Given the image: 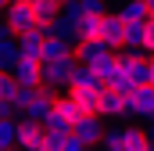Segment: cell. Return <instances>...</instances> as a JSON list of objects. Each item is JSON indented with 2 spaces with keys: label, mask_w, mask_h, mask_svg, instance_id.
I'll list each match as a JSON object with an SVG mask.
<instances>
[{
  "label": "cell",
  "mask_w": 154,
  "mask_h": 151,
  "mask_svg": "<svg viewBox=\"0 0 154 151\" xmlns=\"http://www.w3.org/2000/svg\"><path fill=\"white\" fill-rule=\"evenodd\" d=\"M54 101H57V90H50L47 83L43 86H22V94H18V108L32 122H47L54 112Z\"/></svg>",
  "instance_id": "1"
},
{
  "label": "cell",
  "mask_w": 154,
  "mask_h": 151,
  "mask_svg": "<svg viewBox=\"0 0 154 151\" xmlns=\"http://www.w3.org/2000/svg\"><path fill=\"white\" fill-rule=\"evenodd\" d=\"M79 69H82V65H79L75 58H61V61H47V65H43V83H47L50 90H68Z\"/></svg>",
  "instance_id": "2"
},
{
  "label": "cell",
  "mask_w": 154,
  "mask_h": 151,
  "mask_svg": "<svg viewBox=\"0 0 154 151\" xmlns=\"http://www.w3.org/2000/svg\"><path fill=\"white\" fill-rule=\"evenodd\" d=\"M4 22H7V29H11L14 36H25V33L39 29V18H36V11H32L29 0H22V4H7Z\"/></svg>",
  "instance_id": "3"
},
{
  "label": "cell",
  "mask_w": 154,
  "mask_h": 151,
  "mask_svg": "<svg viewBox=\"0 0 154 151\" xmlns=\"http://www.w3.org/2000/svg\"><path fill=\"white\" fill-rule=\"evenodd\" d=\"M118 58H122V72L136 86H151V58H143V50H118Z\"/></svg>",
  "instance_id": "4"
},
{
  "label": "cell",
  "mask_w": 154,
  "mask_h": 151,
  "mask_svg": "<svg viewBox=\"0 0 154 151\" xmlns=\"http://www.w3.org/2000/svg\"><path fill=\"white\" fill-rule=\"evenodd\" d=\"M47 40H50V25H39V29H32V33L18 36V50H22V58H29V61H43Z\"/></svg>",
  "instance_id": "5"
},
{
  "label": "cell",
  "mask_w": 154,
  "mask_h": 151,
  "mask_svg": "<svg viewBox=\"0 0 154 151\" xmlns=\"http://www.w3.org/2000/svg\"><path fill=\"white\" fill-rule=\"evenodd\" d=\"M43 140H47L43 122H32V119H22L18 122V151H47Z\"/></svg>",
  "instance_id": "6"
},
{
  "label": "cell",
  "mask_w": 154,
  "mask_h": 151,
  "mask_svg": "<svg viewBox=\"0 0 154 151\" xmlns=\"http://www.w3.org/2000/svg\"><path fill=\"white\" fill-rule=\"evenodd\" d=\"M100 43L108 50H122L125 47V18L122 14H104V25H100Z\"/></svg>",
  "instance_id": "7"
},
{
  "label": "cell",
  "mask_w": 154,
  "mask_h": 151,
  "mask_svg": "<svg viewBox=\"0 0 154 151\" xmlns=\"http://www.w3.org/2000/svg\"><path fill=\"white\" fill-rule=\"evenodd\" d=\"M22 61L18 36L7 29V22H0V72H14V65Z\"/></svg>",
  "instance_id": "8"
},
{
  "label": "cell",
  "mask_w": 154,
  "mask_h": 151,
  "mask_svg": "<svg viewBox=\"0 0 154 151\" xmlns=\"http://www.w3.org/2000/svg\"><path fill=\"white\" fill-rule=\"evenodd\" d=\"M72 133H75L79 140L86 144V151H90V148H97V144L104 140V133H108V130H104V115H86V119L79 122Z\"/></svg>",
  "instance_id": "9"
},
{
  "label": "cell",
  "mask_w": 154,
  "mask_h": 151,
  "mask_svg": "<svg viewBox=\"0 0 154 151\" xmlns=\"http://www.w3.org/2000/svg\"><path fill=\"white\" fill-rule=\"evenodd\" d=\"M125 112H133V101L122 97L111 86H104V94H100V115H104V119H122Z\"/></svg>",
  "instance_id": "10"
},
{
  "label": "cell",
  "mask_w": 154,
  "mask_h": 151,
  "mask_svg": "<svg viewBox=\"0 0 154 151\" xmlns=\"http://www.w3.org/2000/svg\"><path fill=\"white\" fill-rule=\"evenodd\" d=\"M65 94H68L86 115H100V94H104V86H86V90L72 86V90H65Z\"/></svg>",
  "instance_id": "11"
},
{
  "label": "cell",
  "mask_w": 154,
  "mask_h": 151,
  "mask_svg": "<svg viewBox=\"0 0 154 151\" xmlns=\"http://www.w3.org/2000/svg\"><path fill=\"white\" fill-rule=\"evenodd\" d=\"M93 72H97V79H100L104 86H111L115 79H122V58H118V50H108V54L93 65Z\"/></svg>",
  "instance_id": "12"
},
{
  "label": "cell",
  "mask_w": 154,
  "mask_h": 151,
  "mask_svg": "<svg viewBox=\"0 0 154 151\" xmlns=\"http://www.w3.org/2000/svg\"><path fill=\"white\" fill-rule=\"evenodd\" d=\"M14 79H18V86H43V61L22 58L14 65Z\"/></svg>",
  "instance_id": "13"
},
{
  "label": "cell",
  "mask_w": 154,
  "mask_h": 151,
  "mask_svg": "<svg viewBox=\"0 0 154 151\" xmlns=\"http://www.w3.org/2000/svg\"><path fill=\"white\" fill-rule=\"evenodd\" d=\"M108 54V47L104 43H90V40H79V47H75V61L82 65V69H93L100 58Z\"/></svg>",
  "instance_id": "14"
},
{
  "label": "cell",
  "mask_w": 154,
  "mask_h": 151,
  "mask_svg": "<svg viewBox=\"0 0 154 151\" xmlns=\"http://www.w3.org/2000/svg\"><path fill=\"white\" fill-rule=\"evenodd\" d=\"M118 14L125 18V25H147V22H151V7H147L143 0H125Z\"/></svg>",
  "instance_id": "15"
},
{
  "label": "cell",
  "mask_w": 154,
  "mask_h": 151,
  "mask_svg": "<svg viewBox=\"0 0 154 151\" xmlns=\"http://www.w3.org/2000/svg\"><path fill=\"white\" fill-rule=\"evenodd\" d=\"M133 115L136 119H154V86H140L136 97H133Z\"/></svg>",
  "instance_id": "16"
},
{
  "label": "cell",
  "mask_w": 154,
  "mask_h": 151,
  "mask_svg": "<svg viewBox=\"0 0 154 151\" xmlns=\"http://www.w3.org/2000/svg\"><path fill=\"white\" fill-rule=\"evenodd\" d=\"M29 4H32V11H36L39 25L57 22V18H61V11H65V4H61V0H29Z\"/></svg>",
  "instance_id": "17"
},
{
  "label": "cell",
  "mask_w": 154,
  "mask_h": 151,
  "mask_svg": "<svg viewBox=\"0 0 154 151\" xmlns=\"http://www.w3.org/2000/svg\"><path fill=\"white\" fill-rule=\"evenodd\" d=\"M18 94H22V86H18L14 72H0V108H4V104L18 108Z\"/></svg>",
  "instance_id": "18"
},
{
  "label": "cell",
  "mask_w": 154,
  "mask_h": 151,
  "mask_svg": "<svg viewBox=\"0 0 154 151\" xmlns=\"http://www.w3.org/2000/svg\"><path fill=\"white\" fill-rule=\"evenodd\" d=\"M100 25H104V14H86V18L79 22V40L100 43Z\"/></svg>",
  "instance_id": "19"
},
{
  "label": "cell",
  "mask_w": 154,
  "mask_h": 151,
  "mask_svg": "<svg viewBox=\"0 0 154 151\" xmlns=\"http://www.w3.org/2000/svg\"><path fill=\"white\" fill-rule=\"evenodd\" d=\"M0 151H18V122L0 119Z\"/></svg>",
  "instance_id": "20"
},
{
  "label": "cell",
  "mask_w": 154,
  "mask_h": 151,
  "mask_svg": "<svg viewBox=\"0 0 154 151\" xmlns=\"http://www.w3.org/2000/svg\"><path fill=\"white\" fill-rule=\"evenodd\" d=\"M61 18H65V22H72V25L79 29V22L86 18V11H82V0H72V4H65V11H61Z\"/></svg>",
  "instance_id": "21"
},
{
  "label": "cell",
  "mask_w": 154,
  "mask_h": 151,
  "mask_svg": "<svg viewBox=\"0 0 154 151\" xmlns=\"http://www.w3.org/2000/svg\"><path fill=\"white\" fill-rule=\"evenodd\" d=\"M82 11L86 14H108V4L104 0H82Z\"/></svg>",
  "instance_id": "22"
},
{
  "label": "cell",
  "mask_w": 154,
  "mask_h": 151,
  "mask_svg": "<svg viewBox=\"0 0 154 151\" xmlns=\"http://www.w3.org/2000/svg\"><path fill=\"white\" fill-rule=\"evenodd\" d=\"M61 151H86V144L79 140L75 133H68V140H65V148H61Z\"/></svg>",
  "instance_id": "23"
},
{
  "label": "cell",
  "mask_w": 154,
  "mask_h": 151,
  "mask_svg": "<svg viewBox=\"0 0 154 151\" xmlns=\"http://www.w3.org/2000/svg\"><path fill=\"white\" fill-rule=\"evenodd\" d=\"M143 50H147V54L154 58V18L147 22V43H143Z\"/></svg>",
  "instance_id": "24"
},
{
  "label": "cell",
  "mask_w": 154,
  "mask_h": 151,
  "mask_svg": "<svg viewBox=\"0 0 154 151\" xmlns=\"http://www.w3.org/2000/svg\"><path fill=\"white\" fill-rule=\"evenodd\" d=\"M147 137H151V144H154V119L147 122Z\"/></svg>",
  "instance_id": "25"
},
{
  "label": "cell",
  "mask_w": 154,
  "mask_h": 151,
  "mask_svg": "<svg viewBox=\"0 0 154 151\" xmlns=\"http://www.w3.org/2000/svg\"><path fill=\"white\" fill-rule=\"evenodd\" d=\"M143 4H147V7H151V18H154V0H143Z\"/></svg>",
  "instance_id": "26"
},
{
  "label": "cell",
  "mask_w": 154,
  "mask_h": 151,
  "mask_svg": "<svg viewBox=\"0 0 154 151\" xmlns=\"http://www.w3.org/2000/svg\"><path fill=\"white\" fill-rule=\"evenodd\" d=\"M151 86H154V58H151Z\"/></svg>",
  "instance_id": "27"
},
{
  "label": "cell",
  "mask_w": 154,
  "mask_h": 151,
  "mask_svg": "<svg viewBox=\"0 0 154 151\" xmlns=\"http://www.w3.org/2000/svg\"><path fill=\"white\" fill-rule=\"evenodd\" d=\"M11 4H22V0H11Z\"/></svg>",
  "instance_id": "28"
},
{
  "label": "cell",
  "mask_w": 154,
  "mask_h": 151,
  "mask_svg": "<svg viewBox=\"0 0 154 151\" xmlns=\"http://www.w3.org/2000/svg\"><path fill=\"white\" fill-rule=\"evenodd\" d=\"M61 4H72V0H61Z\"/></svg>",
  "instance_id": "29"
}]
</instances>
